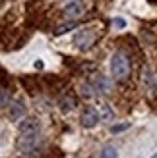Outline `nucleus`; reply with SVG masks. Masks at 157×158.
I'll return each instance as SVG.
<instances>
[{
	"label": "nucleus",
	"mask_w": 157,
	"mask_h": 158,
	"mask_svg": "<svg viewBox=\"0 0 157 158\" xmlns=\"http://www.w3.org/2000/svg\"><path fill=\"white\" fill-rule=\"evenodd\" d=\"M111 72L116 79H126L130 75V60L126 54L122 52H116L113 54V60H111Z\"/></svg>",
	"instance_id": "nucleus-1"
},
{
	"label": "nucleus",
	"mask_w": 157,
	"mask_h": 158,
	"mask_svg": "<svg viewBox=\"0 0 157 158\" xmlns=\"http://www.w3.org/2000/svg\"><path fill=\"white\" fill-rule=\"evenodd\" d=\"M62 12H64L66 18L76 19V18H80V15H83L85 4H83V0H66L64 6H62Z\"/></svg>",
	"instance_id": "nucleus-2"
},
{
	"label": "nucleus",
	"mask_w": 157,
	"mask_h": 158,
	"mask_svg": "<svg viewBox=\"0 0 157 158\" xmlns=\"http://www.w3.org/2000/svg\"><path fill=\"white\" fill-rule=\"evenodd\" d=\"M41 133V122L37 118H25L23 123L20 125V135H25V137H39Z\"/></svg>",
	"instance_id": "nucleus-3"
},
{
	"label": "nucleus",
	"mask_w": 157,
	"mask_h": 158,
	"mask_svg": "<svg viewBox=\"0 0 157 158\" xmlns=\"http://www.w3.org/2000/svg\"><path fill=\"white\" fill-rule=\"evenodd\" d=\"M93 43H95V33H91V31H87V29L80 31V33L74 37V44L78 46V48H82V50L89 48Z\"/></svg>",
	"instance_id": "nucleus-4"
},
{
	"label": "nucleus",
	"mask_w": 157,
	"mask_h": 158,
	"mask_svg": "<svg viewBox=\"0 0 157 158\" xmlns=\"http://www.w3.org/2000/svg\"><path fill=\"white\" fill-rule=\"evenodd\" d=\"M97 122H99V112L93 106H85L83 112H82V125L87 127V129H91V127L97 125Z\"/></svg>",
	"instance_id": "nucleus-5"
},
{
	"label": "nucleus",
	"mask_w": 157,
	"mask_h": 158,
	"mask_svg": "<svg viewBox=\"0 0 157 158\" xmlns=\"http://www.w3.org/2000/svg\"><path fill=\"white\" fill-rule=\"evenodd\" d=\"M25 114V104H23V100H14L10 106H8V118H10L12 122H18L23 118Z\"/></svg>",
	"instance_id": "nucleus-6"
},
{
	"label": "nucleus",
	"mask_w": 157,
	"mask_h": 158,
	"mask_svg": "<svg viewBox=\"0 0 157 158\" xmlns=\"http://www.w3.org/2000/svg\"><path fill=\"white\" fill-rule=\"evenodd\" d=\"M39 143V137H25V135H21L20 141H18V148L23 152H27L31 151V148H35V145Z\"/></svg>",
	"instance_id": "nucleus-7"
},
{
	"label": "nucleus",
	"mask_w": 157,
	"mask_h": 158,
	"mask_svg": "<svg viewBox=\"0 0 157 158\" xmlns=\"http://www.w3.org/2000/svg\"><path fill=\"white\" fill-rule=\"evenodd\" d=\"M58 104L62 110H72L76 106V97H72V94H64V97H60Z\"/></svg>",
	"instance_id": "nucleus-8"
},
{
	"label": "nucleus",
	"mask_w": 157,
	"mask_h": 158,
	"mask_svg": "<svg viewBox=\"0 0 157 158\" xmlns=\"http://www.w3.org/2000/svg\"><path fill=\"white\" fill-rule=\"evenodd\" d=\"M95 89L101 91V93H111V83H109V79H105V77L99 75L95 79Z\"/></svg>",
	"instance_id": "nucleus-9"
},
{
	"label": "nucleus",
	"mask_w": 157,
	"mask_h": 158,
	"mask_svg": "<svg viewBox=\"0 0 157 158\" xmlns=\"http://www.w3.org/2000/svg\"><path fill=\"white\" fill-rule=\"evenodd\" d=\"M99 118H101V122H111L113 120V110L109 104H101L99 108Z\"/></svg>",
	"instance_id": "nucleus-10"
},
{
	"label": "nucleus",
	"mask_w": 157,
	"mask_h": 158,
	"mask_svg": "<svg viewBox=\"0 0 157 158\" xmlns=\"http://www.w3.org/2000/svg\"><path fill=\"white\" fill-rule=\"evenodd\" d=\"M116 156H119V152H116V148L113 145H107L99 154V158H116Z\"/></svg>",
	"instance_id": "nucleus-11"
},
{
	"label": "nucleus",
	"mask_w": 157,
	"mask_h": 158,
	"mask_svg": "<svg viewBox=\"0 0 157 158\" xmlns=\"http://www.w3.org/2000/svg\"><path fill=\"white\" fill-rule=\"evenodd\" d=\"M8 102H10V91L4 89V87H0V108L8 106Z\"/></svg>",
	"instance_id": "nucleus-12"
},
{
	"label": "nucleus",
	"mask_w": 157,
	"mask_h": 158,
	"mask_svg": "<svg viewBox=\"0 0 157 158\" xmlns=\"http://www.w3.org/2000/svg\"><path fill=\"white\" fill-rule=\"evenodd\" d=\"M74 27H76V23H74V21H70V23H62V25H60L56 31H54V35H56V37H58V35H64V33H68V31H70V29H74Z\"/></svg>",
	"instance_id": "nucleus-13"
},
{
	"label": "nucleus",
	"mask_w": 157,
	"mask_h": 158,
	"mask_svg": "<svg viewBox=\"0 0 157 158\" xmlns=\"http://www.w3.org/2000/svg\"><path fill=\"white\" fill-rule=\"evenodd\" d=\"M130 127V123H119V125H113L111 127V133H122V131H126Z\"/></svg>",
	"instance_id": "nucleus-14"
},
{
	"label": "nucleus",
	"mask_w": 157,
	"mask_h": 158,
	"mask_svg": "<svg viewBox=\"0 0 157 158\" xmlns=\"http://www.w3.org/2000/svg\"><path fill=\"white\" fill-rule=\"evenodd\" d=\"M113 23H114V27H119V29L126 27V21H124L122 18H114V19H113Z\"/></svg>",
	"instance_id": "nucleus-15"
},
{
	"label": "nucleus",
	"mask_w": 157,
	"mask_h": 158,
	"mask_svg": "<svg viewBox=\"0 0 157 158\" xmlns=\"http://www.w3.org/2000/svg\"><path fill=\"white\" fill-rule=\"evenodd\" d=\"M151 158H157V152H155V154H153V156H151Z\"/></svg>",
	"instance_id": "nucleus-16"
}]
</instances>
